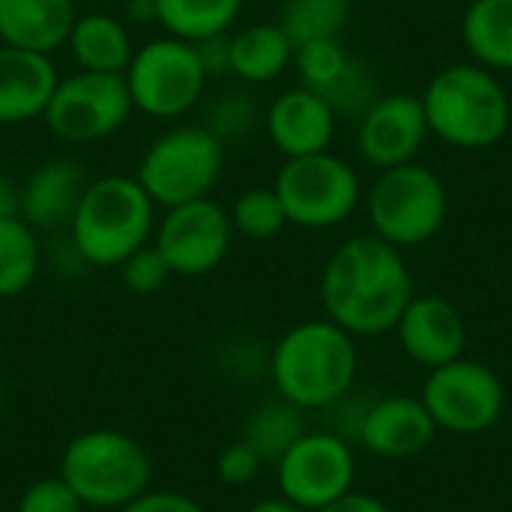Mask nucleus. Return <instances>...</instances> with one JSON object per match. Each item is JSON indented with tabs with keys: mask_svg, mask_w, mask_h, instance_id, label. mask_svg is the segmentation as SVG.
<instances>
[{
	"mask_svg": "<svg viewBox=\"0 0 512 512\" xmlns=\"http://www.w3.org/2000/svg\"><path fill=\"white\" fill-rule=\"evenodd\" d=\"M132 111L135 108L123 75L78 69L75 75L57 81L42 120L51 135L66 144H96L123 129Z\"/></svg>",
	"mask_w": 512,
	"mask_h": 512,
	"instance_id": "11",
	"label": "nucleus"
},
{
	"mask_svg": "<svg viewBox=\"0 0 512 512\" xmlns=\"http://www.w3.org/2000/svg\"><path fill=\"white\" fill-rule=\"evenodd\" d=\"M255 120H258V108H255V102L249 99V93L228 90V93H222V96L210 105L207 123H204V126H207L222 144H228V141H234V138H246L249 129L255 126Z\"/></svg>",
	"mask_w": 512,
	"mask_h": 512,
	"instance_id": "30",
	"label": "nucleus"
},
{
	"mask_svg": "<svg viewBox=\"0 0 512 512\" xmlns=\"http://www.w3.org/2000/svg\"><path fill=\"white\" fill-rule=\"evenodd\" d=\"M414 297V276L402 249L375 234L348 237L321 270L324 315L357 336H384Z\"/></svg>",
	"mask_w": 512,
	"mask_h": 512,
	"instance_id": "1",
	"label": "nucleus"
},
{
	"mask_svg": "<svg viewBox=\"0 0 512 512\" xmlns=\"http://www.w3.org/2000/svg\"><path fill=\"white\" fill-rule=\"evenodd\" d=\"M294 69L300 84L330 102L336 114H363L378 96L369 69L351 57L339 39L306 42L294 51Z\"/></svg>",
	"mask_w": 512,
	"mask_h": 512,
	"instance_id": "15",
	"label": "nucleus"
},
{
	"mask_svg": "<svg viewBox=\"0 0 512 512\" xmlns=\"http://www.w3.org/2000/svg\"><path fill=\"white\" fill-rule=\"evenodd\" d=\"M261 468H264V459L243 438L228 444V447H222L219 456H216V477L225 486H231V489L249 486L261 474Z\"/></svg>",
	"mask_w": 512,
	"mask_h": 512,
	"instance_id": "33",
	"label": "nucleus"
},
{
	"mask_svg": "<svg viewBox=\"0 0 512 512\" xmlns=\"http://www.w3.org/2000/svg\"><path fill=\"white\" fill-rule=\"evenodd\" d=\"M318 512H390V507L381 498H375V495H366V492L351 489L348 495L336 498L333 504L321 507Z\"/></svg>",
	"mask_w": 512,
	"mask_h": 512,
	"instance_id": "35",
	"label": "nucleus"
},
{
	"mask_svg": "<svg viewBox=\"0 0 512 512\" xmlns=\"http://www.w3.org/2000/svg\"><path fill=\"white\" fill-rule=\"evenodd\" d=\"M87 507L81 504V498L60 480V477H42L36 483H30L21 498L15 512H84Z\"/></svg>",
	"mask_w": 512,
	"mask_h": 512,
	"instance_id": "32",
	"label": "nucleus"
},
{
	"mask_svg": "<svg viewBox=\"0 0 512 512\" xmlns=\"http://www.w3.org/2000/svg\"><path fill=\"white\" fill-rule=\"evenodd\" d=\"M357 480V459L339 432H306L279 462L276 489L300 510L318 512L348 495Z\"/></svg>",
	"mask_w": 512,
	"mask_h": 512,
	"instance_id": "12",
	"label": "nucleus"
},
{
	"mask_svg": "<svg viewBox=\"0 0 512 512\" xmlns=\"http://www.w3.org/2000/svg\"><path fill=\"white\" fill-rule=\"evenodd\" d=\"M66 48H69L72 60L78 63V69L111 72V75H123L135 54L129 27L111 12L78 15L69 30Z\"/></svg>",
	"mask_w": 512,
	"mask_h": 512,
	"instance_id": "22",
	"label": "nucleus"
},
{
	"mask_svg": "<svg viewBox=\"0 0 512 512\" xmlns=\"http://www.w3.org/2000/svg\"><path fill=\"white\" fill-rule=\"evenodd\" d=\"M294 51L276 21H258L228 36V72L246 84H270L294 66Z\"/></svg>",
	"mask_w": 512,
	"mask_h": 512,
	"instance_id": "23",
	"label": "nucleus"
},
{
	"mask_svg": "<svg viewBox=\"0 0 512 512\" xmlns=\"http://www.w3.org/2000/svg\"><path fill=\"white\" fill-rule=\"evenodd\" d=\"M234 234L246 237V240H270L276 237L285 225V207L276 195L273 186H252L246 189L228 210Z\"/></svg>",
	"mask_w": 512,
	"mask_h": 512,
	"instance_id": "29",
	"label": "nucleus"
},
{
	"mask_svg": "<svg viewBox=\"0 0 512 512\" xmlns=\"http://www.w3.org/2000/svg\"><path fill=\"white\" fill-rule=\"evenodd\" d=\"M171 267L165 264V258L159 255V249L153 246V240L147 246H141L138 252H132L123 264H120V279L126 285L129 294L135 297H150L159 294L168 279H171Z\"/></svg>",
	"mask_w": 512,
	"mask_h": 512,
	"instance_id": "31",
	"label": "nucleus"
},
{
	"mask_svg": "<svg viewBox=\"0 0 512 512\" xmlns=\"http://www.w3.org/2000/svg\"><path fill=\"white\" fill-rule=\"evenodd\" d=\"M42 249L36 228L21 216L0 219V300L24 294L39 273Z\"/></svg>",
	"mask_w": 512,
	"mask_h": 512,
	"instance_id": "27",
	"label": "nucleus"
},
{
	"mask_svg": "<svg viewBox=\"0 0 512 512\" xmlns=\"http://www.w3.org/2000/svg\"><path fill=\"white\" fill-rule=\"evenodd\" d=\"M0 408H3V387H0Z\"/></svg>",
	"mask_w": 512,
	"mask_h": 512,
	"instance_id": "39",
	"label": "nucleus"
},
{
	"mask_svg": "<svg viewBox=\"0 0 512 512\" xmlns=\"http://www.w3.org/2000/svg\"><path fill=\"white\" fill-rule=\"evenodd\" d=\"M366 195L372 234L396 249L429 243L447 222L450 195L444 180L423 162L378 171Z\"/></svg>",
	"mask_w": 512,
	"mask_h": 512,
	"instance_id": "6",
	"label": "nucleus"
},
{
	"mask_svg": "<svg viewBox=\"0 0 512 512\" xmlns=\"http://www.w3.org/2000/svg\"><path fill=\"white\" fill-rule=\"evenodd\" d=\"M126 15L135 24H156V0H129Z\"/></svg>",
	"mask_w": 512,
	"mask_h": 512,
	"instance_id": "36",
	"label": "nucleus"
},
{
	"mask_svg": "<svg viewBox=\"0 0 512 512\" xmlns=\"http://www.w3.org/2000/svg\"><path fill=\"white\" fill-rule=\"evenodd\" d=\"M78 18L75 0H0V45L54 54Z\"/></svg>",
	"mask_w": 512,
	"mask_h": 512,
	"instance_id": "21",
	"label": "nucleus"
},
{
	"mask_svg": "<svg viewBox=\"0 0 512 512\" xmlns=\"http://www.w3.org/2000/svg\"><path fill=\"white\" fill-rule=\"evenodd\" d=\"M273 189L285 207L288 225L306 231L342 225L363 201L360 174L330 150L285 159L273 180Z\"/></svg>",
	"mask_w": 512,
	"mask_h": 512,
	"instance_id": "9",
	"label": "nucleus"
},
{
	"mask_svg": "<svg viewBox=\"0 0 512 512\" xmlns=\"http://www.w3.org/2000/svg\"><path fill=\"white\" fill-rule=\"evenodd\" d=\"M225 168V144L201 126H171L144 150L135 180L156 207H177L210 198Z\"/></svg>",
	"mask_w": 512,
	"mask_h": 512,
	"instance_id": "7",
	"label": "nucleus"
},
{
	"mask_svg": "<svg viewBox=\"0 0 512 512\" xmlns=\"http://www.w3.org/2000/svg\"><path fill=\"white\" fill-rule=\"evenodd\" d=\"M87 183L90 180L78 162L66 156L48 159L27 177L24 189L18 192V216L36 231H57L63 225L69 228Z\"/></svg>",
	"mask_w": 512,
	"mask_h": 512,
	"instance_id": "19",
	"label": "nucleus"
},
{
	"mask_svg": "<svg viewBox=\"0 0 512 512\" xmlns=\"http://www.w3.org/2000/svg\"><path fill=\"white\" fill-rule=\"evenodd\" d=\"M123 78L135 111L153 120H177L198 105L210 75L195 42L165 33L135 48Z\"/></svg>",
	"mask_w": 512,
	"mask_h": 512,
	"instance_id": "8",
	"label": "nucleus"
},
{
	"mask_svg": "<svg viewBox=\"0 0 512 512\" xmlns=\"http://www.w3.org/2000/svg\"><path fill=\"white\" fill-rule=\"evenodd\" d=\"M393 330L402 351L423 369H438L465 357L468 324L459 306L441 294H414Z\"/></svg>",
	"mask_w": 512,
	"mask_h": 512,
	"instance_id": "16",
	"label": "nucleus"
},
{
	"mask_svg": "<svg viewBox=\"0 0 512 512\" xmlns=\"http://www.w3.org/2000/svg\"><path fill=\"white\" fill-rule=\"evenodd\" d=\"M420 402L426 405L438 432L483 435L504 417L507 390L492 366L459 357L429 369Z\"/></svg>",
	"mask_w": 512,
	"mask_h": 512,
	"instance_id": "10",
	"label": "nucleus"
},
{
	"mask_svg": "<svg viewBox=\"0 0 512 512\" xmlns=\"http://www.w3.org/2000/svg\"><path fill=\"white\" fill-rule=\"evenodd\" d=\"M438 429L420 402V396H384L366 405L354 438L378 459H414L432 441Z\"/></svg>",
	"mask_w": 512,
	"mask_h": 512,
	"instance_id": "18",
	"label": "nucleus"
},
{
	"mask_svg": "<svg viewBox=\"0 0 512 512\" xmlns=\"http://www.w3.org/2000/svg\"><path fill=\"white\" fill-rule=\"evenodd\" d=\"M60 75L51 54L0 45V126H18L45 114Z\"/></svg>",
	"mask_w": 512,
	"mask_h": 512,
	"instance_id": "20",
	"label": "nucleus"
},
{
	"mask_svg": "<svg viewBox=\"0 0 512 512\" xmlns=\"http://www.w3.org/2000/svg\"><path fill=\"white\" fill-rule=\"evenodd\" d=\"M360 369L357 342L330 318L300 321L279 336L267 372L276 396L300 411H327L354 390Z\"/></svg>",
	"mask_w": 512,
	"mask_h": 512,
	"instance_id": "2",
	"label": "nucleus"
},
{
	"mask_svg": "<svg viewBox=\"0 0 512 512\" xmlns=\"http://www.w3.org/2000/svg\"><path fill=\"white\" fill-rule=\"evenodd\" d=\"M420 102L429 135L456 150H489L510 132V93L498 72L474 60L435 72L420 93Z\"/></svg>",
	"mask_w": 512,
	"mask_h": 512,
	"instance_id": "3",
	"label": "nucleus"
},
{
	"mask_svg": "<svg viewBox=\"0 0 512 512\" xmlns=\"http://www.w3.org/2000/svg\"><path fill=\"white\" fill-rule=\"evenodd\" d=\"M117 512H204V507L177 489H147L138 498H132L126 507H120Z\"/></svg>",
	"mask_w": 512,
	"mask_h": 512,
	"instance_id": "34",
	"label": "nucleus"
},
{
	"mask_svg": "<svg viewBox=\"0 0 512 512\" xmlns=\"http://www.w3.org/2000/svg\"><path fill=\"white\" fill-rule=\"evenodd\" d=\"M57 477L90 510H120L150 489L153 462L141 441L117 429L75 435L57 465Z\"/></svg>",
	"mask_w": 512,
	"mask_h": 512,
	"instance_id": "5",
	"label": "nucleus"
},
{
	"mask_svg": "<svg viewBox=\"0 0 512 512\" xmlns=\"http://www.w3.org/2000/svg\"><path fill=\"white\" fill-rule=\"evenodd\" d=\"M231 240V216L213 198L168 207L153 231V246L165 258L171 273L186 279L213 273L228 258Z\"/></svg>",
	"mask_w": 512,
	"mask_h": 512,
	"instance_id": "13",
	"label": "nucleus"
},
{
	"mask_svg": "<svg viewBox=\"0 0 512 512\" xmlns=\"http://www.w3.org/2000/svg\"><path fill=\"white\" fill-rule=\"evenodd\" d=\"M18 216V189L9 183V177L0 174V219Z\"/></svg>",
	"mask_w": 512,
	"mask_h": 512,
	"instance_id": "37",
	"label": "nucleus"
},
{
	"mask_svg": "<svg viewBox=\"0 0 512 512\" xmlns=\"http://www.w3.org/2000/svg\"><path fill=\"white\" fill-rule=\"evenodd\" d=\"M240 12L243 0H156V24L186 42L228 33Z\"/></svg>",
	"mask_w": 512,
	"mask_h": 512,
	"instance_id": "26",
	"label": "nucleus"
},
{
	"mask_svg": "<svg viewBox=\"0 0 512 512\" xmlns=\"http://www.w3.org/2000/svg\"><path fill=\"white\" fill-rule=\"evenodd\" d=\"M306 420H303V411L297 405H291L288 399L276 396V399H267L261 405H255L249 414H246V423H243V441L267 462H279L303 435H306Z\"/></svg>",
	"mask_w": 512,
	"mask_h": 512,
	"instance_id": "25",
	"label": "nucleus"
},
{
	"mask_svg": "<svg viewBox=\"0 0 512 512\" xmlns=\"http://www.w3.org/2000/svg\"><path fill=\"white\" fill-rule=\"evenodd\" d=\"M156 231V204L135 177L90 180L69 222L72 249L87 267H120Z\"/></svg>",
	"mask_w": 512,
	"mask_h": 512,
	"instance_id": "4",
	"label": "nucleus"
},
{
	"mask_svg": "<svg viewBox=\"0 0 512 512\" xmlns=\"http://www.w3.org/2000/svg\"><path fill=\"white\" fill-rule=\"evenodd\" d=\"M351 18V0H285L276 24L294 48L318 39H339Z\"/></svg>",
	"mask_w": 512,
	"mask_h": 512,
	"instance_id": "28",
	"label": "nucleus"
},
{
	"mask_svg": "<svg viewBox=\"0 0 512 512\" xmlns=\"http://www.w3.org/2000/svg\"><path fill=\"white\" fill-rule=\"evenodd\" d=\"M249 512H306V510H300V507H297V504H291L288 498L276 495V498H264V501L252 504Z\"/></svg>",
	"mask_w": 512,
	"mask_h": 512,
	"instance_id": "38",
	"label": "nucleus"
},
{
	"mask_svg": "<svg viewBox=\"0 0 512 512\" xmlns=\"http://www.w3.org/2000/svg\"><path fill=\"white\" fill-rule=\"evenodd\" d=\"M336 120L339 114L330 108V102L303 84L282 90L264 111L267 138L285 159L330 150Z\"/></svg>",
	"mask_w": 512,
	"mask_h": 512,
	"instance_id": "17",
	"label": "nucleus"
},
{
	"mask_svg": "<svg viewBox=\"0 0 512 512\" xmlns=\"http://www.w3.org/2000/svg\"><path fill=\"white\" fill-rule=\"evenodd\" d=\"M462 42L474 63L512 72V0H471L462 15Z\"/></svg>",
	"mask_w": 512,
	"mask_h": 512,
	"instance_id": "24",
	"label": "nucleus"
},
{
	"mask_svg": "<svg viewBox=\"0 0 512 512\" xmlns=\"http://www.w3.org/2000/svg\"><path fill=\"white\" fill-rule=\"evenodd\" d=\"M429 123L420 96L384 93L357 117V153L366 165L384 171L417 162L426 147Z\"/></svg>",
	"mask_w": 512,
	"mask_h": 512,
	"instance_id": "14",
	"label": "nucleus"
}]
</instances>
